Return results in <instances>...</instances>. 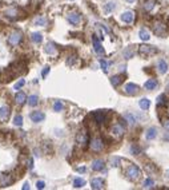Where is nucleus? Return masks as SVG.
I'll use <instances>...</instances> for the list:
<instances>
[{"instance_id": "obj_21", "label": "nucleus", "mask_w": 169, "mask_h": 190, "mask_svg": "<svg viewBox=\"0 0 169 190\" xmlns=\"http://www.w3.org/2000/svg\"><path fill=\"white\" fill-rule=\"evenodd\" d=\"M153 29H155V32L157 34V35H161V34H164V31H165V26H164L163 23H155V26H153Z\"/></svg>"}, {"instance_id": "obj_15", "label": "nucleus", "mask_w": 169, "mask_h": 190, "mask_svg": "<svg viewBox=\"0 0 169 190\" xmlns=\"http://www.w3.org/2000/svg\"><path fill=\"white\" fill-rule=\"evenodd\" d=\"M124 126L123 125H120V123H116L113 127H112V134H115V135H117V137H121V135L124 134Z\"/></svg>"}, {"instance_id": "obj_10", "label": "nucleus", "mask_w": 169, "mask_h": 190, "mask_svg": "<svg viewBox=\"0 0 169 190\" xmlns=\"http://www.w3.org/2000/svg\"><path fill=\"white\" fill-rule=\"evenodd\" d=\"M93 118H95V122L97 125H101V123L105 120V113L103 110H97V111L93 113Z\"/></svg>"}, {"instance_id": "obj_29", "label": "nucleus", "mask_w": 169, "mask_h": 190, "mask_svg": "<svg viewBox=\"0 0 169 190\" xmlns=\"http://www.w3.org/2000/svg\"><path fill=\"white\" fill-rule=\"evenodd\" d=\"M45 52L49 54V55H53L55 52H56V48H55V46L52 43H48L45 46Z\"/></svg>"}, {"instance_id": "obj_28", "label": "nucleus", "mask_w": 169, "mask_h": 190, "mask_svg": "<svg viewBox=\"0 0 169 190\" xmlns=\"http://www.w3.org/2000/svg\"><path fill=\"white\" fill-rule=\"evenodd\" d=\"M27 100H28L29 106H36L37 103H39V98H37L36 95H29V97L27 98Z\"/></svg>"}, {"instance_id": "obj_23", "label": "nucleus", "mask_w": 169, "mask_h": 190, "mask_svg": "<svg viewBox=\"0 0 169 190\" xmlns=\"http://www.w3.org/2000/svg\"><path fill=\"white\" fill-rule=\"evenodd\" d=\"M138 36H140V39H141V40H144V42H146V40H149V39H151V34H149L145 28H141L140 29Z\"/></svg>"}, {"instance_id": "obj_47", "label": "nucleus", "mask_w": 169, "mask_h": 190, "mask_svg": "<svg viewBox=\"0 0 169 190\" xmlns=\"http://www.w3.org/2000/svg\"><path fill=\"white\" fill-rule=\"evenodd\" d=\"M77 171L79 173H84L85 171V167H77Z\"/></svg>"}, {"instance_id": "obj_24", "label": "nucleus", "mask_w": 169, "mask_h": 190, "mask_svg": "<svg viewBox=\"0 0 169 190\" xmlns=\"http://www.w3.org/2000/svg\"><path fill=\"white\" fill-rule=\"evenodd\" d=\"M121 82H123V76L121 75H115L111 78V83H112V86H115V87L121 85Z\"/></svg>"}, {"instance_id": "obj_37", "label": "nucleus", "mask_w": 169, "mask_h": 190, "mask_svg": "<svg viewBox=\"0 0 169 190\" xmlns=\"http://www.w3.org/2000/svg\"><path fill=\"white\" fill-rule=\"evenodd\" d=\"M35 24H37V26H45L47 20L44 18H37V19H35Z\"/></svg>"}, {"instance_id": "obj_33", "label": "nucleus", "mask_w": 169, "mask_h": 190, "mask_svg": "<svg viewBox=\"0 0 169 190\" xmlns=\"http://www.w3.org/2000/svg\"><path fill=\"white\" fill-rule=\"evenodd\" d=\"M124 118H125L126 122L131 123V125H135V123H136V119H135V117H133L132 114H125V115H124Z\"/></svg>"}, {"instance_id": "obj_46", "label": "nucleus", "mask_w": 169, "mask_h": 190, "mask_svg": "<svg viewBox=\"0 0 169 190\" xmlns=\"http://www.w3.org/2000/svg\"><path fill=\"white\" fill-rule=\"evenodd\" d=\"M27 189H29V184H28V182H26V184H24V186H23V190H27Z\"/></svg>"}, {"instance_id": "obj_5", "label": "nucleus", "mask_w": 169, "mask_h": 190, "mask_svg": "<svg viewBox=\"0 0 169 190\" xmlns=\"http://www.w3.org/2000/svg\"><path fill=\"white\" fill-rule=\"evenodd\" d=\"M29 118H31L32 122L39 123V122H43V120L45 119V114L41 113V111H33L31 115H29Z\"/></svg>"}, {"instance_id": "obj_14", "label": "nucleus", "mask_w": 169, "mask_h": 190, "mask_svg": "<svg viewBox=\"0 0 169 190\" xmlns=\"http://www.w3.org/2000/svg\"><path fill=\"white\" fill-rule=\"evenodd\" d=\"M91 147L93 151H100V150L103 149V141H101L100 138H95V139L92 141Z\"/></svg>"}, {"instance_id": "obj_17", "label": "nucleus", "mask_w": 169, "mask_h": 190, "mask_svg": "<svg viewBox=\"0 0 169 190\" xmlns=\"http://www.w3.org/2000/svg\"><path fill=\"white\" fill-rule=\"evenodd\" d=\"M144 87L146 88V90H155L156 87H157V80L156 79H149V80H146L145 85H144Z\"/></svg>"}, {"instance_id": "obj_7", "label": "nucleus", "mask_w": 169, "mask_h": 190, "mask_svg": "<svg viewBox=\"0 0 169 190\" xmlns=\"http://www.w3.org/2000/svg\"><path fill=\"white\" fill-rule=\"evenodd\" d=\"M76 141H77V143L85 146V145L88 143V134H87L84 130H83V131H79L77 135H76Z\"/></svg>"}, {"instance_id": "obj_50", "label": "nucleus", "mask_w": 169, "mask_h": 190, "mask_svg": "<svg viewBox=\"0 0 169 190\" xmlns=\"http://www.w3.org/2000/svg\"><path fill=\"white\" fill-rule=\"evenodd\" d=\"M166 138H169V135H168V137H166Z\"/></svg>"}, {"instance_id": "obj_11", "label": "nucleus", "mask_w": 169, "mask_h": 190, "mask_svg": "<svg viewBox=\"0 0 169 190\" xmlns=\"http://www.w3.org/2000/svg\"><path fill=\"white\" fill-rule=\"evenodd\" d=\"M133 19H135V14H133L132 11H126L121 15V20H123L124 23H128V24L132 23Z\"/></svg>"}, {"instance_id": "obj_2", "label": "nucleus", "mask_w": 169, "mask_h": 190, "mask_svg": "<svg viewBox=\"0 0 169 190\" xmlns=\"http://www.w3.org/2000/svg\"><path fill=\"white\" fill-rule=\"evenodd\" d=\"M138 52H140V55H143V56H149V55H153V54H157V48L153 47V46L143 44V46L138 47Z\"/></svg>"}, {"instance_id": "obj_9", "label": "nucleus", "mask_w": 169, "mask_h": 190, "mask_svg": "<svg viewBox=\"0 0 169 190\" xmlns=\"http://www.w3.org/2000/svg\"><path fill=\"white\" fill-rule=\"evenodd\" d=\"M67 18H68V20L71 22L73 26H77V24L81 22V15L77 14V12H71Z\"/></svg>"}, {"instance_id": "obj_4", "label": "nucleus", "mask_w": 169, "mask_h": 190, "mask_svg": "<svg viewBox=\"0 0 169 190\" xmlns=\"http://www.w3.org/2000/svg\"><path fill=\"white\" fill-rule=\"evenodd\" d=\"M21 39H23V35H21L20 31H15V32H12L11 35H9L8 43L11 44V46H17V44L21 42Z\"/></svg>"}, {"instance_id": "obj_39", "label": "nucleus", "mask_w": 169, "mask_h": 190, "mask_svg": "<svg viewBox=\"0 0 169 190\" xmlns=\"http://www.w3.org/2000/svg\"><path fill=\"white\" fill-rule=\"evenodd\" d=\"M43 147L45 149V153H49V150L52 149V145H51V142H48V141H45L43 143Z\"/></svg>"}, {"instance_id": "obj_36", "label": "nucleus", "mask_w": 169, "mask_h": 190, "mask_svg": "<svg viewBox=\"0 0 169 190\" xmlns=\"http://www.w3.org/2000/svg\"><path fill=\"white\" fill-rule=\"evenodd\" d=\"M115 7H116V4L113 3V1H111V3H108L105 6V12H112L113 9H115Z\"/></svg>"}, {"instance_id": "obj_13", "label": "nucleus", "mask_w": 169, "mask_h": 190, "mask_svg": "<svg viewBox=\"0 0 169 190\" xmlns=\"http://www.w3.org/2000/svg\"><path fill=\"white\" fill-rule=\"evenodd\" d=\"M92 42H93V48H95V51L97 54H104V48L103 46H101V43L99 42V39L96 38V35L92 36Z\"/></svg>"}, {"instance_id": "obj_30", "label": "nucleus", "mask_w": 169, "mask_h": 190, "mask_svg": "<svg viewBox=\"0 0 169 190\" xmlns=\"http://www.w3.org/2000/svg\"><path fill=\"white\" fill-rule=\"evenodd\" d=\"M13 125L17 126V127H21L23 126V117L21 115H16L13 119Z\"/></svg>"}, {"instance_id": "obj_3", "label": "nucleus", "mask_w": 169, "mask_h": 190, "mask_svg": "<svg viewBox=\"0 0 169 190\" xmlns=\"http://www.w3.org/2000/svg\"><path fill=\"white\" fill-rule=\"evenodd\" d=\"M16 179V177H13V174H1L0 176V186H9L12 185Z\"/></svg>"}, {"instance_id": "obj_12", "label": "nucleus", "mask_w": 169, "mask_h": 190, "mask_svg": "<svg viewBox=\"0 0 169 190\" xmlns=\"http://www.w3.org/2000/svg\"><path fill=\"white\" fill-rule=\"evenodd\" d=\"M91 186H92V189H95V190L104 189V181L101 178H93L91 181Z\"/></svg>"}, {"instance_id": "obj_16", "label": "nucleus", "mask_w": 169, "mask_h": 190, "mask_svg": "<svg viewBox=\"0 0 169 190\" xmlns=\"http://www.w3.org/2000/svg\"><path fill=\"white\" fill-rule=\"evenodd\" d=\"M104 161L103 159H96V161L92 162V169L95 170V171H100V170L104 169Z\"/></svg>"}, {"instance_id": "obj_41", "label": "nucleus", "mask_w": 169, "mask_h": 190, "mask_svg": "<svg viewBox=\"0 0 169 190\" xmlns=\"http://www.w3.org/2000/svg\"><path fill=\"white\" fill-rule=\"evenodd\" d=\"M24 83H26V82H24V79H20V80H19V82H17L16 85H15V88H16V90H19V88H21V87H23V86H24Z\"/></svg>"}, {"instance_id": "obj_42", "label": "nucleus", "mask_w": 169, "mask_h": 190, "mask_svg": "<svg viewBox=\"0 0 169 190\" xmlns=\"http://www.w3.org/2000/svg\"><path fill=\"white\" fill-rule=\"evenodd\" d=\"M36 187H37V189H44V187H45L44 181H37L36 182Z\"/></svg>"}, {"instance_id": "obj_20", "label": "nucleus", "mask_w": 169, "mask_h": 190, "mask_svg": "<svg viewBox=\"0 0 169 190\" xmlns=\"http://www.w3.org/2000/svg\"><path fill=\"white\" fill-rule=\"evenodd\" d=\"M157 67H158V72H161V74H165L166 71H168V65H166V62L164 60V59L158 60Z\"/></svg>"}, {"instance_id": "obj_43", "label": "nucleus", "mask_w": 169, "mask_h": 190, "mask_svg": "<svg viewBox=\"0 0 169 190\" xmlns=\"http://www.w3.org/2000/svg\"><path fill=\"white\" fill-rule=\"evenodd\" d=\"M157 100H158V105H164V103H165V95H160V97L157 98Z\"/></svg>"}, {"instance_id": "obj_25", "label": "nucleus", "mask_w": 169, "mask_h": 190, "mask_svg": "<svg viewBox=\"0 0 169 190\" xmlns=\"http://www.w3.org/2000/svg\"><path fill=\"white\" fill-rule=\"evenodd\" d=\"M155 4H156V0H145L144 8H145V11H152L155 8Z\"/></svg>"}, {"instance_id": "obj_22", "label": "nucleus", "mask_w": 169, "mask_h": 190, "mask_svg": "<svg viewBox=\"0 0 169 190\" xmlns=\"http://www.w3.org/2000/svg\"><path fill=\"white\" fill-rule=\"evenodd\" d=\"M157 137V130L156 127H151L146 130V139H155Z\"/></svg>"}, {"instance_id": "obj_1", "label": "nucleus", "mask_w": 169, "mask_h": 190, "mask_svg": "<svg viewBox=\"0 0 169 190\" xmlns=\"http://www.w3.org/2000/svg\"><path fill=\"white\" fill-rule=\"evenodd\" d=\"M125 174H126V177H128L131 181H137V179L140 178V176H141V171H140V169H138L136 165H129L128 169H126V171H125Z\"/></svg>"}, {"instance_id": "obj_49", "label": "nucleus", "mask_w": 169, "mask_h": 190, "mask_svg": "<svg viewBox=\"0 0 169 190\" xmlns=\"http://www.w3.org/2000/svg\"><path fill=\"white\" fill-rule=\"evenodd\" d=\"M166 177H169V171H166Z\"/></svg>"}, {"instance_id": "obj_32", "label": "nucleus", "mask_w": 169, "mask_h": 190, "mask_svg": "<svg viewBox=\"0 0 169 190\" xmlns=\"http://www.w3.org/2000/svg\"><path fill=\"white\" fill-rule=\"evenodd\" d=\"M63 107H64V106H63V103H61L60 102V100H56V102H55V105H53V110H55V111H61V110H63Z\"/></svg>"}, {"instance_id": "obj_31", "label": "nucleus", "mask_w": 169, "mask_h": 190, "mask_svg": "<svg viewBox=\"0 0 169 190\" xmlns=\"http://www.w3.org/2000/svg\"><path fill=\"white\" fill-rule=\"evenodd\" d=\"M73 185H75V187H83L84 185H85V181L81 178H76L73 181Z\"/></svg>"}, {"instance_id": "obj_34", "label": "nucleus", "mask_w": 169, "mask_h": 190, "mask_svg": "<svg viewBox=\"0 0 169 190\" xmlns=\"http://www.w3.org/2000/svg\"><path fill=\"white\" fill-rule=\"evenodd\" d=\"M131 153H132L133 155H138L141 153V149L138 146H136V145H132V146H131Z\"/></svg>"}, {"instance_id": "obj_44", "label": "nucleus", "mask_w": 169, "mask_h": 190, "mask_svg": "<svg viewBox=\"0 0 169 190\" xmlns=\"http://www.w3.org/2000/svg\"><path fill=\"white\" fill-rule=\"evenodd\" d=\"M48 72H49V67H48V66H45V67H44V70H43V72H41V76H43V78H45Z\"/></svg>"}, {"instance_id": "obj_19", "label": "nucleus", "mask_w": 169, "mask_h": 190, "mask_svg": "<svg viewBox=\"0 0 169 190\" xmlns=\"http://www.w3.org/2000/svg\"><path fill=\"white\" fill-rule=\"evenodd\" d=\"M138 106H140L141 110H148L151 107V100L146 99V98H143V99L138 100Z\"/></svg>"}, {"instance_id": "obj_8", "label": "nucleus", "mask_w": 169, "mask_h": 190, "mask_svg": "<svg viewBox=\"0 0 169 190\" xmlns=\"http://www.w3.org/2000/svg\"><path fill=\"white\" fill-rule=\"evenodd\" d=\"M124 90H125V92L128 94V95H136V94L138 92V90H140V88H138V86L135 85V83H128V85L125 86V88H124Z\"/></svg>"}, {"instance_id": "obj_40", "label": "nucleus", "mask_w": 169, "mask_h": 190, "mask_svg": "<svg viewBox=\"0 0 169 190\" xmlns=\"http://www.w3.org/2000/svg\"><path fill=\"white\" fill-rule=\"evenodd\" d=\"M111 163H112V166H119V163H120V158H119V157H113L111 159Z\"/></svg>"}, {"instance_id": "obj_35", "label": "nucleus", "mask_w": 169, "mask_h": 190, "mask_svg": "<svg viewBox=\"0 0 169 190\" xmlns=\"http://www.w3.org/2000/svg\"><path fill=\"white\" fill-rule=\"evenodd\" d=\"M153 185H155V182H153V179H151V178H146L145 182H144V187H145V189L153 187Z\"/></svg>"}, {"instance_id": "obj_26", "label": "nucleus", "mask_w": 169, "mask_h": 190, "mask_svg": "<svg viewBox=\"0 0 169 190\" xmlns=\"http://www.w3.org/2000/svg\"><path fill=\"white\" fill-rule=\"evenodd\" d=\"M123 55H124V58L125 59H131V58H133V55H135V51H133L132 47H128V48L124 50Z\"/></svg>"}, {"instance_id": "obj_6", "label": "nucleus", "mask_w": 169, "mask_h": 190, "mask_svg": "<svg viewBox=\"0 0 169 190\" xmlns=\"http://www.w3.org/2000/svg\"><path fill=\"white\" fill-rule=\"evenodd\" d=\"M9 115H11V108L9 106H3V107H0V120H8Z\"/></svg>"}, {"instance_id": "obj_27", "label": "nucleus", "mask_w": 169, "mask_h": 190, "mask_svg": "<svg viewBox=\"0 0 169 190\" xmlns=\"http://www.w3.org/2000/svg\"><path fill=\"white\" fill-rule=\"evenodd\" d=\"M31 39H32L33 43H41V42H43V35L39 34V32H33L31 36Z\"/></svg>"}, {"instance_id": "obj_18", "label": "nucleus", "mask_w": 169, "mask_h": 190, "mask_svg": "<svg viewBox=\"0 0 169 190\" xmlns=\"http://www.w3.org/2000/svg\"><path fill=\"white\" fill-rule=\"evenodd\" d=\"M15 100H16L17 105H23V103L27 102V97L24 92H17L16 95H15Z\"/></svg>"}, {"instance_id": "obj_38", "label": "nucleus", "mask_w": 169, "mask_h": 190, "mask_svg": "<svg viewBox=\"0 0 169 190\" xmlns=\"http://www.w3.org/2000/svg\"><path fill=\"white\" fill-rule=\"evenodd\" d=\"M100 66H101V68H103L104 72H108V63H107L105 60H103V59H101V60H100Z\"/></svg>"}, {"instance_id": "obj_45", "label": "nucleus", "mask_w": 169, "mask_h": 190, "mask_svg": "<svg viewBox=\"0 0 169 190\" xmlns=\"http://www.w3.org/2000/svg\"><path fill=\"white\" fill-rule=\"evenodd\" d=\"M164 127H165L166 130H169V119H166L165 122H164Z\"/></svg>"}, {"instance_id": "obj_48", "label": "nucleus", "mask_w": 169, "mask_h": 190, "mask_svg": "<svg viewBox=\"0 0 169 190\" xmlns=\"http://www.w3.org/2000/svg\"><path fill=\"white\" fill-rule=\"evenodd\" d=\"M126 1H129V3H133V1H135V0H126Z\"/></svg>"}]
</instances>
